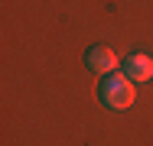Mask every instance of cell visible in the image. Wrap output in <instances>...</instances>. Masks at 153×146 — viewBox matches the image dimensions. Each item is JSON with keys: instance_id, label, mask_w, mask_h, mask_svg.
Wrapping results in <instances>:
<instances>
[{"instance_id": "6da1fadb", "label": "cell", "mask_w": 153, "mask_h": 146, "mask_svg": "<svg viewBox=\"0 0 153 146\" xmlns=\"http://www.w3.org/2000/svg\"><path fill=\"white\" fill-rule=\"evenodd\" d=\"M134 97H137L134 81H130L124 72L104 75V81L98 85V101H101L104 107H111V111H124V107H130V104H134Z\"/></svg>"}, {"instance_id": "7a4b0ae2", "label": "cell", "mask_w": 153, "mask_h": 146, "mask_svg": "<svg viewBox=\"0 0 153 146\" xmlns=\"http://www.w3.org/2000/svg\"><path fill=\"white\" fill-rule=\"evenodd\" d=\"M85 65H88V72H94V75H114L117 55H114L108 46H91V49L85 52Z\"/></svg>"}, {"instance_id": "3957f363", "label": "cell", "mask_w": 153, "mask_h": 146, "mask_svg": "<svg viewBox=\"0 0 153 146\" xmlns=\"http://www.w3.org/2000/svg\"><path fill=\"white\" fill-rule=\"evenodd\" d=\"M124 75L130 81H150L153 78V58L143 52H134V55L124 58Z\"/></svg>"}]
</instances>
